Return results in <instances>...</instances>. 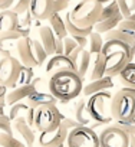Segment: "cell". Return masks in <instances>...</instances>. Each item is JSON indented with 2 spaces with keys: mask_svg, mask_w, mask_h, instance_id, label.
Returning <instances> with one entry per match:
<instances>
[{
  "mask_svg": "<svg viewBox=\"0 0 135 147\" xmlns=\"http://www.w3.org/2000/svg\"><path fill=\"white\" fill-rule=\"evenodd\" d=\"M84 81L78 77L75 71H62L49 78L47 88L56 101L69 102L82 92Z\"/></svg>",
  "mask_w": 135,
  "mask_h": 147,
  "instance_id": "obj_1",
  "label": "cell"
},
{
  "mask_svg": "<svg viewBox=\"0 0 135 147\" xmlns=\"http://www.w3.org/2000/svg\"><path fill=\"white\" fill-rule=\"evenodd\" d=\"M101 53L105 62V75L108 77L118 75V72L128 62H134V46L116 39L104 40Z\"/></svg>",
  "mask_w": 135,
  "mask_h": 147,
  "instance_id": "obj_2",
  "label": "cell"
},
{
  "mask_svg": "<svg viewBox=\"0 0 135 147\" xmlns=\"http://www.w3.org/2000/svg\"><path fill=\"white\" fill-rule=\"evenodd\" d=\"M111 117L116 123L135 121V88H122L111 97Z\"/></svg>",
  "mask_w": 135,
  "mask_h": 147,
  "instance_id": "obj_3",
  "label": "cell"
},
{
  "mask_svg": "<svg viewBox=\"0 0 135 147\" xmlns=\"http://www.w3.org/2000/svg\"><path fill=\"white\" fill-rule=\"evenodd\" d=\"M15 53H16L15 58L23 66H29V68L40 66L47 59V55L43 46L40 45V42L30 36H23L16 42Z\"/></svg>",
  "mask_w": 135,
  "mask_h": 147,
  "instance_id": "obj_4",
  "label": "cell"
},
{
  "mask_svg": "<svg viewBox=\"0 0 135 147\" xmlns=\"http://www.w3.org/2000/svg\"><path fill=\"white\" fill-rule=\"evenodd\" d=\"M102 10V3L96 0H81L79 3L74 6L71 12L66 16L69 18L71 23L78 28H94Z\"/></svg>",
  "mask_w": 135,
  "mask_h": 147,
  "instance_id": "obj_5",
  "label": "cell"
},
{
  "mask_svg": "<svg viewBox=\"0 0 135 147\" xmlns=\"http://www.w3.org/2000/svg\"><path fill=\"white\" fill-rule=\"evenodd\" d=\"M111 94L108 91H101L92 94L86 100V111L95 125H106L112 121L109 104H111Z\"/></svg>",
  "mask_w": 135,
  "mask_h": 147,
  "instance_id": "obj_6",
  "label": "cell"
},
{
  "mask_svg": "<svg viewBox=\"0 0 135 147\" xmlns=\"http://www.w3.org/2000/svg\"><path fill=\"white\" fill-rule=\"evenodd\" d=\"M63 120L62 113L57 110L56 105H43L35 108V118H33V130L43 133L52 131L60 125Z\"/></svg>",
  "mask_w": 135,
  "mask_h": 147,
  "instance_id": "obj_7",
  "label": "cell"
},
{
  "mask_svg": "<svg viewBox=\"0 0 135 147\" xmlns=\"http://www.w3.org/2000/svg\"><path fill=\"white\" fill-rule=\"evenodd\" d=\"M122 19L124 18H122V15H121V12L118 9L116 2L115 0H109L108 3L102 5L101 15H99L96 23L94 25V32L104 35V33L115 29Z\"/></svg>",
  "mask_w": 135,
  "mask_h": 147,
  "instance_id": "obj_8",
  "label": "cell"
},
{
  "mask_svg": "<svg viewBox=\"0 0 135 147\" xmlns=\"http://www.w3.org/2000/svg\"><path fill=\"white\" fill-rule=\"evenodd\" d=\"M65 144L66 147H99L98 134L85 125H79L68 133Z\"/></svg>",
  "mask_w": 135,
  "mask_h": 147,
  "instance_id": "obj_9",
  "label": "cell"
},
{
  "mask_svg": "<svg viewBox=\"0 0 135 147\" xmlns=\"http://www.w3.org/2000/svg\"><path fill=\"white\" fill-rule=\"evenodd\" d=\"M20 68L22 63L13 55L0 58V85L6 87L7 90L16 87Z\"/></svg>",
  "mask_w": 135,
  "mask_h": 147,
  "instance_id": "obj_10",
  "label": "cell"
},
{
  "mask_svg": "<svg viewBox=\"0 0 135 147\" xmlns=\"http://www.w3.org/2000/svg\"><path fill=\"white\" fill-rule=\"evenodd\" d=\"M99 147H129V137L116 125L111 124L106 125L99 134H98Z\"/></svg>",
  "mask_w": 135,
  "mask_h": 147,
  "instance_id": "obj_11",
  "label": "cell"
},
{
  "mask_svg": "<svg viewBox=\"0 0 135 147\" xmlns=\"http://www.w3.org/2000/svg\"><path fill=\"white\" fill-rule=\"evenodd\" d=\"M72 65H74V71L78 74V77L84 81L86 78V74L89 71V65H91V61H92V55L88 52V49L85 48H76L69 56Z\"/></svg>",
  "mask_w": 135,
  "mask_h": 147,
  "instance_id": "obj_12",
  "label": "cell"
},
{
  "mask_svg": "<svg viewBox=\"0 0 135 147\" xmlns=\"http://www.w3.org/2000/svg\"><path fill=\"white\" fill-rule=\"evenodd\" d=\"M68 131L62 124L52 130V131H43V133H39V137H37V144L39 147H57L60 144H65L66 141V136H68Z\"/></svg>",
  "mask_w": 135,
  "mask_h": 147,
  "instance_id": "obj_13",
  "label": "cell"
},
{
  "mask_svg": "<svg viewBox=\"0 0 135 147\" xmlns=\"http://www.w3.org/2000/svg\"><path fill=\"white\" fill-rule=\"evenodd\" d=\"M12 131L16 136H19L17 138L26 147H33L35 146V143H36V133L23 118H17V120L12 121Z\"/></svg>",
  "mask_w": 135,
  "mask_h": 147,
  "instance_id": "obj_14",
  "label": "cell"
},
{
  "mask_svg": "<svg viewBox=\"0 0 135 147\" xmlns=\"http://www.w3.org/2000/svg\"><path fill=\"white\" fill-rule=\"evenodd\" d=\"M27 12L36 20H47L55 13L52 0H30Z\"/></svg>",
  "mask_w": 135,
  "mask_h": 147,
  "instance_id": "obj_15",
  "label": "cell"
},
{
  "mask_svg": "<svg viewBox=\"0 0 135 147\" xmlns=\"http://www.w3.org/2000/svg\"><path fill=\"white\" fill-rule=\"evenodd\" d=\"M62 71H74V65H72L71 59L65 55H52L45 68L46 75H49V78H50L52 75H55L57 72H62Z\"/></svg>",
  "mask_w": 135,
  "mask_h": 147,
  "instance_id": "obj_16",
  "label": "cell"
},
{
  "mask_svg": "<svg viewBox=\"0 0 135 147\" xmlns=\"http://www.w3.org/2000/svg\"><path fill=\"white\" fill-rule=\"evenodd\" d=\"M37 35H39V39H37V40H39L40 45L43 46L46 55H47V56H49V55H50V56L55 55V52H56V45H57V39H59V38L55 36V33L52 32V29H50L49 26H40Z\"/></svg>",
  "mask_w": 135,
  "mask_h": 147,
  "instance_id": "obj_17",
  "label": "cell"
},
{
  "mask_svg": "<svg viewBox=\"0 0 135 147\" xmlns=\"http://www.w3.org/2000/svg\"><path fill=\"white\" fill-rule=\"evenodd\" d=\"M33 91H37L36 87H35V84H33V81H32V84H29V85L13 87L12 91H9V92L6 94L5 102L9 104V105H13V104H16V102H22V101H25Z\"/></svg>",
  "mask_w": 135,
  "mask_h": 147,
  "instance_id": "obj_18",
  "label": "cell"
},
{
  "mask_svg": "<svg viewBox=\"0 0 135 147\" xmlns=\"http://www.w3.org/2000/svg\"><path fill=\"white\" fill-rule=\"evenodd\" d=\"M23 38L17 30H10V32H5V33H0V53L3 56H9L13 55L15 52V46L16 42ZM15 56V55H13Z\"/></svg>",
  "mask_w": 135,
  "mask_h": 147,
  "instance_id": "obj_19",
  "label": "cell"
},
{
  "mask_svg": "<svg viewBox=\"0 0 135 147\" xmlns=\"http://www.w3.org/2000/svg\"><path fill=\"white\" fill-rule=\"evenodd\" d=\"M114 87V82H112V77H102L99 80H94V81H89L85 87H82V92L85 97H89L92 94H96V92H101V91H108Z\"/></svg>",
  "mask_w": 135,
  "mask_h": 147,
  "instance_id": "obj_20",
  "label": "cell"
},
{
  "mask_svg": "<svg viewBox=\"0 0 135 147\" xmlns=\"http://www.w3.org/2000/svg\"><path fill=\"white\" fill-rule=\"evenodd\" d=\"M56 98L49 94V92H42V91H33L27 98H26V104L32 108H37V107H43V105H56Z\"/></svg>",
  "mask_w": 135,
  "mask_h": 147,
  "instance_id": "obj_21",
  "label": "cell"
},
{
  "mask_svg": "<svg viewBox=\"0 0 135 147\" xmlns=\"http://www.w3.org/2000/svg\"><path fill=\"white\" fill-rule=\"evenodd\" d=\"M17 23H19V16L10 9L0 12V33L16 30Z\"/></svg>",
  "mask_w": 135,
  "mask_h": 147,
  "instance_id": "obj_22",
  "label": "cell"
},
{
  "mask_svg": "<svg viewBox=\"0 0 135 147\" xmlns=\"http://www.w3.org/2000/svg\"><path fill=\"white\" fill-rule=\"evenodd\" d=\"M89 69H91L89 74H86L89 81L99 80V78L105 77V62H104V56H102V53H98V55L94 56V59L91 61Z\"/></svg>",
  "mask_w": 135,
  "mask_h": 147,
  "instance_id": "obj_23",
  "label": "cell"
},
{
  "mask_svg": "<svg viewBox=\"0 0 135 147\" xmlns=\"http://www.w3.org/2000/svg\"><path fill=\"white\" fill-rule=\"evenodd\" d=\"M118 77L121 84H124L126 88H135V63L128 62L119 72Z\"/></svg>",
  "mask_w": 135,
  "mask_h": 147,
  "instance_id": "obj_24",
  "label": "cell"
},
{
  "mask_svg": "<svg viewBox=\"0 0 135 147\" xmlns=\"http://www.w3.org/2000/svg\"><path fill=\"white\" fill-rule=\"evenodd\" d=\"M47 20H49V28L52 29V32L55 33L56 38L63 39V38L68 36L66 26H65V20H63V18L60 16V13H53Z\"/></svg>",
  "mask_w": 135,
  "mask_h": 147,
  "instance_id": "obj_25",
  "label": "cell"
},
{
  "mask_svg": "<svg viewBox=\"0 0 135 147\" xmlns=\"http://www.w3.org/2000/svg\"><path fill=\"white\" fill-rule=\"evenodd\" d=\"M74 113H75V121L79 124V125H85L88 127V124L92 121L88 111H86V100H79L76 101L75 104V108H74Z\"/></svg>",
  "mask_w": 135,
  "mask_h": 147,
  "instance_id": "obj_26",
  "label": "cell"
},
{
  "mask_svg": "<svg viewBox=\"0 0 135 147\" xmlns=\"http://www.w3.org/2000/svg\"><path fill=\"white\" fill-rule=\"evenodd\" d=\"M102 46H104V38H102V35L92 30L91 35L88 36V48H89L88 52H89L92 56H95V55L101 53Z\"/></svg>",
  "mask_w": 135,
  "mask_h": 147,
  "instance_id": "obj_27",
  "label": "cell"
},
{
  "mask_svg": "<svg viewBox=\"0 0 135 147\" xmlns=\"http://www.w3.org/2000/svg\"><path fill=\"white\" fill-rule=\"evenodd\" d=\"M124 19H135V0H115Z\"/></svg>",
  "mask_w": 135,
  "mask_h": 147,
  "instance_id": "obj_28",
  "label": "cell"
},
{
  "mask_svg": "<svg viewBox=\"0 0 135 147\" xmlns=\"http://www.w3.org/2000/svg\"><path fill=\"white\" fill-rule=\"evenodd\" d=\"M27 110H29V105L26 102H23V101L22 102H16V104L10 105V111H9V115L7 117H9L10 121H15L17 118H23L25 120Z\"/></svg>",
  "mask_w": 135,
  "mask_h": 147,
  "instance_id": "obj_29",
  "label": "cell"
},
{
  "mask_svg": "<svg viewBox=\"0 0 135 147\" xmlns=\"http://www.w3.org/2000/svg\"><path fill=\"white\" fill-rule=\"evenodd\" d=\"M109 39L121 40V42H124V43H126V45H129V46H134V43H135V42H134V38L125 35L124 32L118 30L116 28L112 29V30H109V32H106V33H104V40H109Z\"/></svg>",
  "mask_w": 135,
  "mask_h": 147,
  "instance_id": "obj_30",
  "label": "cell"
},
{
  "mask_svg": "<svg viewBox=\"0 0 135 147\" xmlns=\"http://www.w3.org/2000/svg\"><path fill=\"white\" fill-rule=\"evenodd\" d=\"M35 80V74H33V68L29 66H23L19 71V75H17V81H16V87L19 85H29L32 84V81Z\"/></svg>",
  "mask_w": 135,
  "mask_h": 147,
  "instance_id": "obj_31",
  "label": "cell"
},
{
  "mask_svg": "<svg viewBox=\"0 0 135 147\" xmlns=\"http://www.w3.org/2000/svg\"><path fill=\"white\" fill-rule=\"evenodd\" d=\"M0 147H26L15 134H0Z\"/></svg>",
  "mask_w": 135,
  "mask_h": 147,
  "instance_id": "obj_32",
  "label": "cell"
},
{
  "mask_svg": "<svg viewBox=\"0 0 135 147\" xmlns=\"http://www.w3.org/2000/svg\"><path fill=\"white\" fill-rule=\"evenodd\" d=\"M134 20H135V19H122V20L118 23L116 29L121 30V32H124L125 35L134 38V35H135V22H134Z\"/></svg>",
  "mask_w": 135,
  "mask_h": 147,
  "instance_id": "obj_33",
  "label": "cell"
},
{
  "mask_svg": "<svg viewBox=\"0 0 135 147\" xmlns=\"http://www.w3.org/2000/svg\"><path fill=\"white\" fill-rule=\"evenodd\" d=\"M29 5H30V0H15L10 10L15 12L17 16H22L23 13L29 10Z\"/></svg>",
  "mask_w": 135,
  "mask_h": 147,
  "instance_id": "obj_34",
  "label": "cell"
},
{
  "mask_svg": "<svg viewBox=\"0 0 135 147\" xmlns=\"http://www.w3.org/2000/svg\"><path fill=\"white\" fill-rule=\"evenodd\" d=\"M62 43H63V55H65V56H69V55L78 48V45L75 43V40H74L71 36L63 38V39H62Z\"/></svg>",
  "mask_w": 135,
  "mask_h": 147,
  "instance_id": "obj_35",
  "label": "cell"
},
{
  "mask_svg": "<svg viewBox=\"0 0 135 147\" xmlns=\"http://www.w3.org/2000/svg\"><path fill=\"white\" fill-rule=\"evenodd\" d=\"M2 133H5V134H13V131H12V121L5 114L0 115V134H2Z\"/></svg>",
  "mask_w": 135,
  "mask_h": 147,
  "instance_id": "obj_36",
  "label": "cell"
},
{
  "mask_svg": "<svg viewBox=\"0 0 135 147\" xmlns=\"http://www.w3.org/2000/svg\"><path fill=\"white\" fill-rule=\"evenodd\" d=\"M116 125L129 137V140H134V134H135V127H134V123H116Z\"/></svg>",
  "mask_w": 135,
  "mask_h": 147,
  "instance_id": "obj_37",
  "label": "cell"
},
{
  "mask_svg": "<svg viewBox=\"0 0 135 147\" xmlns=\"http://www.w3.org/2000/svg\"><path fill=\"white\" fill-rule=\"evenodd\" d=\"M71 2H72V0H52V3H53V12L55 13H60L62 10L68 9V6H69Z\"/></svg>",
  "mask_w": 135,
  "mask_h": 147,
  "instance_id": "obj_38",
  "label": "cell"
},
{
  "mask_svg": "<svg viewBox=\"0 0 135 147\" xmlns=\"http://www.w3.org/2000/svg\"><path fill=\"white\" fill-rule=\"evenodd\" d=\"M60 124H62L68 131H71V130H74V128L79 127V124H78L75 120H72V118H65V117H63V120L60 121Z\"/></svg>",
  "mask_w": 135,
  "mask_h": 147,
  "instance_id": "obj_39",
  "label": "cell"
},
{
  "mask_svg": "<svg viewBox=\"0 0 135 147\" xmlns=\"http://www.w3.org/2000/svg\"><path fill=\"white\" fill-rule=\"evenodd\" d=\"M71 38L75 40V43L79 48H85L86 49V46H88V36H71Z\"/></svg>",
  "mask_w": 135,
  "mask_h": 147,
  "instance_id": "obj_40",
  "label": "cell"
},
{
  "mask_svg": "<svg viewBox=\"0 0 135 147\" xmlns=\"http://www.w3.org/2000/svg\"><path fill=\"white\" fill-rule=\"evenodd\" d=\"M33 118H35V108H32V107H29V110H27V113H26V117H25V121L33 128Z\"/></svg>",
  "mask_w": 135,
  "mask_h": 147,
  "instance_id": "obj_41",
  "label": "cell"
},
{
  "mask_svg": "<svg viewBox=\"0 0 135 147\" xmlns=\"http://www.w3.org/2000/svg\"><path fill=\"white\" fill-rule=\"evenodd\" d=\"M6 94H7V88L0 85V107H5L6 102H5V98H6Z\"/></svg>",
  "mask_w": 135,
  "mask_h": 147,
  "instance_id": "obj_42",
  "label": "cell"
},
{
  "mask_svg": "<svg viewBox=\"0 0 135 147\" xmlns=\"http://www.w3.org/2000/svg\"><path fill=\"white\" fill-rule=\"evenodd\" d=\"M13 2H15V0H0V12L10 9L12 5H13Z\"/></svg>",
  "mask_w": 135,
  "mask_h": 147,
  "instance_id": "obj_43",
  "label": "cell"
},
{
  "mask_svg": "<svg viewBox=\"0 0 135 147\" xmlns=\"http://www.w3.org/2000/svg\"><path fill=\"white\" fill-rule=\"evenodd\" d=\"M96 2H99V3H102V5H104V3H108L109 0H96Z\"/></svg>",
  "mask_w": 135,
  "mask_h": 147,
  "instance_id": "obj_44",
  "label": "cell"
},
{
  "mask_svg": "<svg viewBox=\"0 0 135 147\" xmlns=\"http://www.w3.org/2000/svg\"><path fill=\"white\" fill-rule=\"evenodd\" d=\"M5 114V107H0V115Z\"/></svg>",
  "mask_w": 135,
  "mask_h": 147,
  "instance_id": "obj_45",
  "label": "cell"
},
{
  "mask_svg": "<svg viewBox=\"0 0 135 147\" xmlns=\"http://www.w3.org/2000/svg\"><path fill=\"white\" fill-rule=\"evenodd\" d=\"M57 147H66V146H65V144H60V146H57Z\"/></svg>",
  "mask_w": 135,
  "mask_h": 147,
  "instance_id": "obj_46",
  "label": "cell"
}]
</instances>
